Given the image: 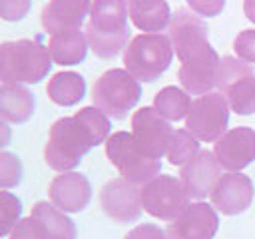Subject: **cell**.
I'll return each mask as SVG.
<instances>
[{
    "instance_id": "obj_1",
    "label": "cell",
    "mask_w": 255,
    "mask_h": 239,
    "mask_svg": "<svg viewBox=\"0 0 255 239\" xmlns=\"http://www.w3.org/2000/svg\"><path fill=\"white\" fill-rule=\"evenodd\" d=\"M128 4L126 0H94L88 20V42L92 52L110 60L126 50L129 40L128 28Z\"/></svg>"
},
{
    "instance_id": "obj_2",
    "label": "cell",
    "mask_w": 255,
    "mask_h": 239,
    "mask_svg": "<svg viewBox=\"0 0 255 239\" xmlns=\"http://www.w3.org/2000/svg\"><path fill=\"white\" fill-rule=\"evenodd\" d=\"M96 145H100V141L82 118H78L76 114L64 116L50 127V135L44 147V159L48 167L64 173L80 165L82 157Z\"/></svg>"
},
{
    "instance_id": "obj_3",
    "label": "cell",
    "mask_w": 255,
    "mask_h": 239,
    "mask_svg": "<svg viewBox=\"0 0 255 239\" xmlns=\"http://www.w3.org/2000/svg\"><path fill=\"white\" fill-rule=\"evenodd\" d=\"M52 56L40 40H16L0 46V78L2 84H38L48 76Z\"/></svg>"
},
{
    "instance_id": "obj_4",
    "label": "cell",
    "mask_w": 255,
    "mask_h": 239,
    "mask_svg": "<svg viewBox=\"0 0 255 239\" xmlns=\"http://www.w3.org/2000/svg\"><path fill=\"white\" fill-rule=\"evenodd\" d=\"M173 46L169 36L159 32H143L129 40L124 50L126 70L139 82L157 80L173 60Z\"/></svg>"
},
{
    "instance_id": "obj_5",
    "label": "cell",
    "mask_w": 255,
    "mask_h": 239,
    "mask_svg": "<svg viewBox=\"0 0 255 239\" xmlns=\"http://www.w3.org/2000/svg\"><path fill=\"white\" fill-rule=\"evenodd\" d=\"M141 98L139 80L133 78L126 68H112L104 72L92 90V102L108 118L124 120L129 110Z\"/></svg>"
},
{
    "instance_id": "obj_6",
    "label": "cell",
    "mask_w": 255,
    "mask_h": 239,
    "mask_svg": "<svg viewBox=\"0 0 255 239\" xmlns=\"http://www.w3.org/2000/svg\"><path fill=\"white\" fill-rule=\"evenodd\" d=\"M106 155L124 179L139 187L161 171V161L147 155L129 131H114L106 141Z\"/></svg>"
},
{
    "instance_id": "obj_7",
    "label": "cell",
    "mask_w": 255,
    "mask_h": 239,
    "mask_svg": "<svg viewBox=\"0 0 255 239\" xmlns=\"http://www.w3.org/2000/svg\"><path fill=\"white\" fill-rule=\"evenodd\" d=\"M217 88L227 98L229 108L235 114H255V76L249 62L223 56L217 70Z\"/></svg>"
},
{
    "instance_id": "obj_8",
    "label": "cell",
    "mask_w": 255,
    "mask_h": 239,
    "mask_svg": "<svg viewBox=\"0 0 255 239\" xmlns=\"http://www.w3.org/2000/svg\"><path fill=\"white\" fill-rule=\"evenodd\" d=\"M141 209L155 219L173 221L189 205V193L181 179L173 175H157L139 187Z\"/></svg>"
},
{
    "instance_id": "obj_9",
    "label": "cell",
    "mask_w": 255,
    "mask_h": 239,
    "mask_svg": "<svg viewBox=\"0 0 255 239\" xmlns=\"http://www.w3.org/2000/svg\"><path fill=\"white\" fill-rule=\"evenodd\" d=\"M229 102L221 92L197 96L185 118V129L199 141H217L229 123Z\"/></svg>"
},
{
    "instance_id": "obj_10",
    "label": "cell",
    "mask_w": 255,
    "mask_h": 239,
    "mask_svg": "<svg viewBox=\"0 0 255 239\" xmlns=\"http://www.w3.org/2000/svg\"><path fill=\"white\" fill-rule=\"evenodd\" d=\"M173 127L169 121L149 106L139 108L131 116V135L137 141V145L151 157L161 159L167 155L171 137H173Z\"/></svg>"
},
{
    "instance_id": "obj_11",
    "label": "cell",
    "mask_w": 255,
    "mask_h": 239,
    "mask_svg": "<svg viewBox=\"0 0 255 239\" xmlns=\"http://www.w3.org/2000/svg\"><path fill=\"white\" fill-rule=\"evenodd\" d=\"M207 32H209L207 24L201 20V16L185 8L175 10L167 28V36L171 40V46L179 62H185L189 56L211 46L207 40Z\"/></svg>"
},
{
    "instance_id": "obj_12",
    "label": "cell",
    "mask_w": 255,
    "mask_h": 239,
    "mask_svg": "<svg viewBox=\"0 0 255 239\" xmlns=\"http://www.w3.org/2000/svg\"><path fill=\"white\" fill-rule=\"evenodd\" d=\"M100 205L118 223H133L141 215L139 189L124 177L110 179L100 191Z\"/></svg>"
},
{
    "instance_id": "obj_13",
    "label": "cell",
    "mask_w": 255,
    "mask_h": 239,
    "mask_svg": "<svg viewBox=\"0 0 255 239\" xmlns=\"http://www.w3.org/2000/svg\"><path fill=\"white\" fill-rule=\"evenodd\" d=\"M219 62H221V58L217 56V52L211 46L189 56L185 62H181L179 72H177L181 88L191 96L209 94L211 88L217 86Z\"/></svg>"
},
{
    "instance_id": "obj_14",
    "label": "cell",
    "mask_w": 255,
    "mask_h": 239,
    "mask_svg": "<svg viewBox=\"0 0 255 239\" xmlns=\"http://www.w3.org/2000/svg\"><path fill=\"white\" fill-rule=\"evenodd\" d=\"M213 155L227 171H241L255 159V129L239 125L227 129L213 145Z\"/></svg>"
},
{
    "instance_id": "obj_15",
    "label": "cell",
    "mask_w": 255,
    "mask_h": 239,
    "mask_svg": "<svg viewBox=\"0 0 255 239\" xmlns=\"http://www.w3.org/2000/svg\"><path fill=\"white\" fill-rule=\"evenodd\" d=\"M219 227L215 209L203 201L189 203L187 209L167 225L169 239H213Z\"/></svg>"
},
{
    "instance_id": "obj_16",
    "label": "cell",
    "mask_w": 255,
    "mask_h": 239,
    "mask_svg": "<svg viewBox=\"0 0 255 239\" xmlns=\"http://www.w3.org/2000/svg\"><path fill=\"white\" fill-rule=\"evenodd\" d=\"M253 195H255L253 181L239 171H229L221 175L209 197L213 207L223 215H239L251 205Z\"/></svg>"
},
{
    "instance_id": "obj_17",
    "label": "cell",
    "mask_w": 255,
    "mask_h": 239,
    "mask_svg": "<svg viewBox=\"0 0 255 239\" xmlns=\"http://www.w3.org/2000/svg\"><path fill=\"white\" fill-rule=\"evenodd\" d=\"M221 169L223 167L215 159L213 151L199 149V153L195 157H191L185 165H181L179 179H181L185 191L189 193V197L203 199V197L211 195L213 187L221 179Z\"/></svg>"
},
{
    "instance_id": "obj_18",
    "label": "cell",
    "mask_w": 255,
    "mask_h": 239,
    "mask_svg": "<svg viewBox=\"0 0 255 239\" xmlns=\"http://www.w3.org/2000/svg\"><path fill=\"white\" fill-rule=\"evenodd\" d=\"M50 201L64 213H78L92 199V185L84 173L64 171L56 175L48 187Z\"/></svg>"
},
{
    "instance_id": "obj_19",
    "label": "cell",
    "mask_w": 255,
    "mask_h": 239,
    "mask_svg": "<svg viewBox=\"0 0 255 239\" xmlns=\"http://www.w3.org/2000/svg\"><path fill=\"white\" fill-rule=\"evenodd\" d=\"M94 0H50L42 10V26L46 32L56 34L62 30L82 28L84 18L90 14Z\"/></svg>"
},
{
    "instance_id": "obj_20",
    "label": "cell",
    "mask_w": 255,
    "mask_h": 239,
    "mask_svg": "<svg viewBox=\"0 0 255 239\" xmlns=\"http://www.w3.org/2000/svg\"><path fill=\"white\" fill-rule=\"evenodd\" d=\"M88 34L80 28L76 30H62L50 36L48 50L52 56V62L60 66H76L86 60L88 54Z\"/></svg>"
},
{
    "instance_id": "obj_21",
    "label": "cell",
    "mask_w": 255,
    "mask_h": 239,
    "mask_svg": "<svg viewBox=\"0 0 255 239\" xmlns=\"http://www.w3.org/2000/svg\"><path fill=\"white\" fill-rule=\"evenodd\" d=\"M133 26L141 32H161L169 28L171 10L165 0H126Z\"/></svg>"
},
{
    "instance_id": "obj_22",
    "label": "cell",
    "mask_w": 255,
    "mask_h": 239,
    "mask_svg": "<svg viewBox=\"0 0 255 239\" xmlns=\"http://www.w3.org/2000/svg\"><path fill=\"white\" fill-rule=\"evenodd\" d=\"M36 108L34 96L20 84H2L0 88V116L10 123H24L32 118Z\"/></svg>"
},
{
    "instance_id": "obj_23",
    "label": "cell",
    "mask_w": 255,
    "mask_h": 239,
    "mask_svg": "<svg viewBox=\"0 0 255 239\" xmlns=\"http://www.w3.org/2000/svg\"><path fill=\"white\" fill-rule=\"evenodd\" d=\"M30 215L38 221L42 239H76L74 221L64 211H60L54 203L38 201L32 207Z\"/></svg>"
},
{
    "instance_id": "obj_24",
    "label": "cell",
    "mask_w": 255,
    "mask_h": 239,
    "mask_svg": "<svg viewBox=\"0 0 255 239\" xmlns=\"http://www.w3.org/2000/svg\"><path fill=\"white\" fill-rule=\"evenodd\" d=\"M46 94L58 106H76L86 96V80L76 72H58L48 82Z\"/></svg>"
},
{
    "instance_id": "obj_25",
    "label": "cell",
    "mask_w": 255,
    "mask_h": 239,
    "mask_svg": "<svg viewBox=\"0 0 255 239\" xmlns=\"http://www.w3.org/2000/svg\"><path fill=\"white\" fill-rule=\"evenodd\" d=\"M153 108L167 121H179V120L187 118L189 108H191V100H189V94L185 90L175 88V86H165L155 94Z\"/></svg>"
},
{
    "instance_id": "obj_26",
    "label": "cell",
    "mask_w": 255,
    "mask_h": 239,
    "mask_svg": "<svg viewBox=\"0 0 255 239\" xmlns=\"http://www.w3.org/2000/svg\"><path fill=\"white\" fill-rule=\"evenodd\" d=\"M199 153V139L193 137L187 129H175L169 149H167V159L171 165H185L191 157Z\"/></svg>"
},
{
    "instance_id": "obj_27",
    "label": "cell",
    "mask_w": 255,
    "mask_h": 239,
    "mask_svg": "<svg viewBox=\"0 0 255 239\" xmlns=\"http://www.w3.org/2000/svg\"><path fill=\"white\" fill-rule=\"evenodd\" d=\"M22 179V161L16 153L2 151L0 153V185L2 189L16 187Z\"/></svg>"
},
{
    "instance_id": "obj_28",
    "label": "cell",
    "mask_w": 255,
    "mask_h": 239,
    "mask_svg": "<svg viewBox=\"0 0 255 239\" xmlns=\"http://www.w3.org/2000/svg\"><path fill=\"white\" fill-rule=\"evenodd\" d=\"M2 197V235L8 237L12 233V229L18 225L20 215H22V201L12 195L10 191H0Z\"/></svg>"
},
{
    "instance_id": "obj_29",
    "label": "cell",
    "mask_w": 255,
    "mask_h": 239,
    "mask_svg": "<svg viewBox=\"0 0 255 239\" xmlns=\"http://www.w3.org/2000/svg\"><path fill=\"white\" fill-rule=\"evenodd\" d=\"M233 50L239 60L255 64V30H243L233 40Z\"/></svg>"
},
{
    "instance_id": "obj_30",
    "label": "cell",
    "mask_w": 255,
    "mask_h": 239,
    "mask_svg": "<svg viewBox=\"0 0 255 239\" xmlns=\"http://www.w3.org/2000/svg\"><path fill=\"white\" fill-rule=\"evenodd\" d=\"M32 0H0V16L6 22H18L30 12Z\"/></svg>"
},
{
    "instance_id": "obj_31",
    "label": "cell",
    "mask_w": 255,
    "mask_h": 239,
    "mask_svg": "<svg viewBox=\"0 0 255 239\" xmlns=\"http://www.w3.org/2000/svg\"><path fill=\"white\" fill-rule=\"evenodd\" d=\"M185 2L193 14L203 18H213L221 14L225 8V0H185Z\"/></svg>"
},
{
    "instance_id": "obj_32",
    "label": "cell",
    "mask_w": 255,
    "mask_h": 239,
    "mask_svg": "<svg viewBox=\"0 0 255 239\" xmlns=\"http://www.w3.org/2000/svg\"><path fill=\"white\" fill-rule=\"evenodd\" d=\"M8 239H42L38 221L30 215L26 219H20L18 225L12 229V233L8 235Z\"/></svg>"
},
{
    "instance_id": "obj_33",
    "label": "cell",
    "mask_w": 255,
    "mask_h": 239,
    "mask_svg": "<svg viewBox=\"0 0 255 239\" xmlns=\"http://www.w3.org/2000/svg\"><path fill=\"white\" fill-rule=\"evenodd\" d=\"M124 239H169V235H167V231L161 229L159 225L141 223V225L133 227Z\"/></svg>"
},
{
    "instance_id": "obj_34",
    "label": "cell",
    "mask_w": 255,
    "mask_h": 239,
    "mask_svg": "<svg viewBox=\"0 0 255 239\" xmlns=\"http://www.w3.org/2000/svg\"><path fill=\"white\" fill-rule=\"evenodd\" d=\"M243 12L247 20L255 24V0H243Z\"/></svg>"
}]
</instances>
